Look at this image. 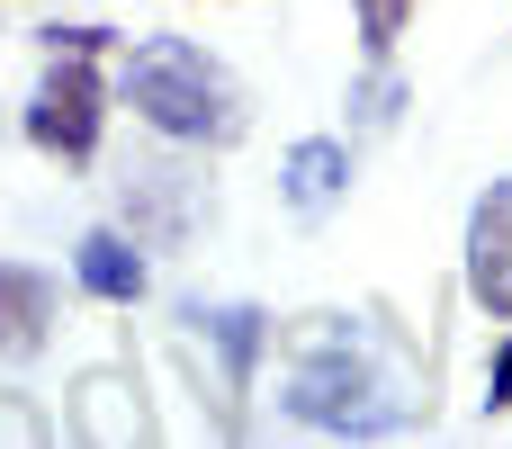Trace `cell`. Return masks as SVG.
Segmentation results:
<instances>
[{
    "label": "cell",
    "mask_w": 512,
    "mask_h": 449,
    "mask_svg": "<svg viewBox=\"0 0 512 449\" xmlns=\"http://www.w3.org/2000/svg\"><path fill=\"white\" fill-rule=\"evenodd\" d=\"M126 99H135V117H144L153 135H171V144H234V135H243V99H234L225 63H207V54L180 45V36L135 45Z\"/></svg>",
    "instance_id": "obj_1"
},
{
    "label": "cell",
    "mask_w": 512,
    "mask_h": 449,
    "mask_svg": "<svg viewBox=\"0 0 512 449\" xmlns=\"http://www.w3.org/2000/svg\"><path fill=\"white\" fill-rule=\"evenodd\" d=\"M99 72H90V54L81 45H54V63H45V81H36V99H27V144L36 153H54V162H90L99 153Z\"/></svg>",
    "instance_id": "obj_2"
},
{
    "label": "cell",
    "mask_w": 512,
    "mask_h": 449,
    "mask_svg": "<svg viewBox=\"0 0 512 449\" xmlns=\"http://www.w3.org/2000/svg\"><path fill=\"white\" fill-rule=\"evenodd\" d=\"M468 297L512 324V180H495L468 216Z\"/></svg>",
    "instance_id": "obj_3"
},
{
    "label": "cell",
    "mask_w": 512,
    "mask_h": 449,
    "mask_svg": "<svg viewBox=\"0 0 512 449\" xmlns=\"http://www.w3.org/2000/svg\"><path fill=\"white\" fill-rule=\"evenodd\" d=\"M288 405H297L306 423H342V432H360V423H369V369H360V360H315V369H297Z\"/></svg>",
    "instance_id": "obj_4"
},
{
    "label": "cell",
    "mask_w": 512,
    "mask_h": 449,
    "mask_svg": "<svg viewBox=\"0 0 512 449\" xmlns=\"http://www.w3.org/2000/svg\"><path fill=\"white\" fill-rule=\"evenodd\" d=\"M45 324H54V288H45V270L0 261V360H36V351H45Z\"/></svg>",
    "instance_id": "obj_5"
},
{
    "label": "cell",
    "mask_w": 512,
    "mask_h": 449,
    "mask_svg": "<svg viewBox=\"0 0 512 449\" xmlns=\"http://www.w3.org/2000/svg\"><path fill=\"white\" fill-rule=\"evenodd\" d=\"M81 288L108 297V306H135V297H144V252H135L126 234H90V243H81Z\"/></svg>",
    "instance_id": "obj_6"
},
{
    "label": "cell",
    "mask_w": 512,
    "mask_h": 449,
    "mask_svg": "<svg viewBox=\"0 0 512 449\" xmlns=\"http://www.w3.org/2000/svg\"><path fill=\"white\" fill-rule=\"evenodd\" d=\"M342 180H351V153L333 144V135H315V144H297L288 153V198L315 216V207H333L342 198Z\"/></svg>",
    "instance_id": "obj_7"
},
{
    "label": "cell",
    "mask_w": 512,
    "mask_h": 449,
    "mask_svg": "<svg viewBox=\"0 0 512 449\" xmlns=\"http://www.w3.org/2000/svg\"><path fill=\"white\" fill-rule=\"evenodd\" d=\"M405 18H414V0H360V45L387 54V45L405 36Z\"/></svg>",
    "instance_id": "obj_8"
},
{
    "label": "cell",
    "mask_w": 512,
    "mask_h": 449,
    "mask_svg": "<svg viewBox=\"0 0 512 449\" xmlns=\"http://www.w3.org/2000/svg\"><path fill=\"white\" fill-rule=\"evenodd\" d=\"M486 405H495V414H512V342L495 351V378H486Z\"/></svg>",
    "instance_id": "obj_9"
},
{
    "label": "cell",
    "mask_w": 512,
    "mask_h": 449,
    "mask_svg": "<svg viewBox=\"0 0 512 449\" xmlns=\"http://www.w3.org/2000/svg\"><path fill=\"white\" fill-rule=\"evenodd\" d=\"M0 441H45V423H36V414H18V405H0Z\"/></svg>",
    "instance_id": "obj_10"
}]
</instances>
